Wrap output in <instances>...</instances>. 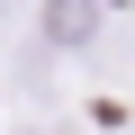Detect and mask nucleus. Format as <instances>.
Wrapping results in <instances>:
<instances>
[{
  "label": "nucleus",
  "instance_id": "1",
  "mask_svg": "<svg viewBox=\"0 0 135 135\" xmlns=\"http://www.w3.org/2000/svg\"><path fill=\"white\" fill-rule=\"evenodd\" d=\"M99 9H108V0H45V18H36V27H45L54 54H81V45L99 36Z\"/></svg>",
  "mask_w": 135,
  "mask_h": 135
},
{
  "label": "nucleus",
  "instance_id": "2",
  "mask_svg": "<svg viewBox=\"0 0 135 135\" xmlns=\"http://www.w3.org/2000/svg\"><path fill=\"white\" fill-rule=\"evenodd\" d=\"M0 18H9V0H0Z\"/></svg>",
  "mask_w": 135,
  "mask_h": 135
},
{
  "label": "nucleus",
  "instance_id": "3",
  "mask_svg": "<svg viewBox=\"0 0 135 135\" xmlns=\"http://www.w3.org/2000/svg\"><path fill=\"white\" fill-rule=\"evenodd\" d=\"M27 135H45V126H27Z\"/></svg>",
  "mask_w": 135,
  "mask_h": 135
}]
</instances>
